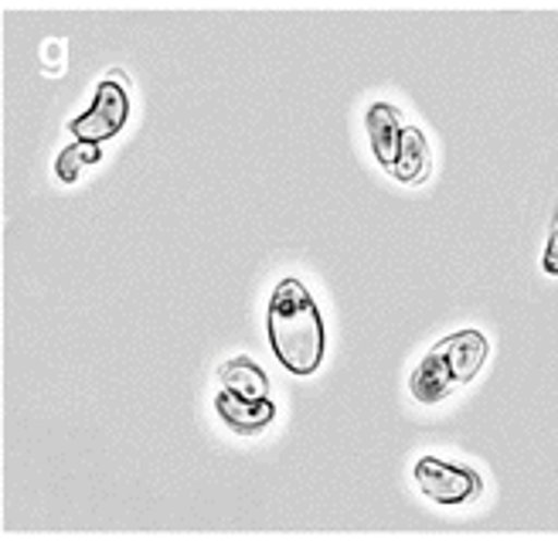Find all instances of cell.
I'll use <instances>...</instances> for the list:
<instances>
[{
  "mask_svg": "<svg viewBox=\"0 0 558 541\" xmlns=\"http://www.w3.org/2000/svg\"><path fill=\"white\" fill-rule=\"evenodd\" d=\"M269 345L293 375H314L324 361V321L300 279H283L269 300Z\"/></svg>",
  "mask_w": 558,
  "mask_h": 541,
  "instance_id": "1",
  "label": "cell"
},
{
  "mask_svg": "<svg viewBox=\"0 0 558 541\" xmlns=\"http://www.w3.org/2000/svg\"><path fill=\"white\" fill-rule=\"evenodd\" d=\"M487 361V337L481 330H457L423 358V364L412 375V395L418 402H439L457 385H466L477 378V372Z\"/></svg>",
  "mask_w": 558,
  "mask_h": 541,
  "instance_id": "2",
  "label": "cell"
},
{
  "mask_svg": "<svg viewBox=\"0 0 558 541\" xmlns=\"http://www.w3.org/2000/svg\"><path fill=\"white\" fill-rule=\"evenodd\" d=\"M130 117V93L120 75H109L96 85V99L93 106L72 120L75 140H89V144H102V140H113Z\"/></svg>",
  "mask_w": 558,
  "mask_h": 541,
  "instance_id": "3",
  "label": "cell"
},
{
  "mask_svg": "<svg viewBox=\"0 0 558 541\" xmlns=\"http://www.w3.org/2000/svg\"><path fill=\"white\" fill-rule=\"evenodd\" d=\"M415 483L436 504H466L481 494V477L470 467L442 464L436 457H423L415 464Z\"/></svg>",
  "mask_w": 558,
  "mask_h": 541,
  "instance_id": "4",
  "label": "cell"
},
{
  "mask_svg": "<svg viewBox=\"0 0 558 541\" xmlns=\"http://www.w3.org/2000/svg\"><path fill=\"white\" fill-rule=\"evenodd\" d=\"M368 140H372V151L378 157L381 167L392 170L396 157H399V144H402V133H405V123L399 117V109L396 106H388V103H375L368 109Z\"/></svg>",
  "mask_w": 558,
  "mask_h": 541,
  "instance_id": "5",
  "label": "cell"
},
{
  "mask_svg": "<svg viewBox=\"0 0 558 541\" xmlns=\"http://www.w3.org/2000/svg\"><path fill=\"white\" fill-rule=\"evenodd\" d=\"M215 409L221 412V419H226L235 433H259L276 416V406L269 402V398H239L232 392H221Z\"/></svg>",
  "mask_w": 558,
  "mask_h": 541,
  "instance_id": "6",
  "label": "cell"
},
{
  "mask_svg": "<svg viewBox=\"0 0 558 541\" xmlns=\"http://www.w3.org/2000/svg\"><path fill=\"white\" fill-rule=\"evenodd\" d=\"M392 175L402 184H423L426 181V175H429V144H426L423 130L405 127L402 144H399V157L392 164Z\"/></svg>",
  "mask_w": 558,
  "mask_h": 541,
  "instance_id": "7",
  "label": "cell"
},
{
  "mask_svg": "<svg viewBox=\"0 0 558 541\" xmlns=\"http://www.w3.org/2000/svg\"><path fill=\"white\" fill-rule=\"evenodd\" d=\"M221 385H226V392L239 395V398H269V382L266 375L259 372L256 361L248 358H235L229 361L226 368H221Z\"/></svg>",
  "mask_w": 558,
  "mask_h": 541,
  "instance_id": "8",
  "label": "cell"
},
{
  "mask_svg": "<svg viewBox=\"0 0 558 541\" xmlns=\"http://www.w3.org/2000/svg\"><path fill=\"white\" fill-rule=\"evenodd\" d=\"M99 157H102L99 144H89V140H75V144L65 147V151L59 154V160H54V175H59V181L72 184V181H78L82 167L99 164Z\"/></svg>",
  "mask_w": 558,
  "mask_h": 541,
  "instance_id": "9",
  "label": "cell"
},
{
  "mask_svg": "<svg viewBox=\"0 0 558 541\" xmlns=\"http://www.w3.org/2000/svg\"><path fill=\"white\" fill-rule=\"evenodd\" d=\"M542 266H545V273L558 276V221H555V229H551V236H548V245H545V260H542Z\"/></svg>",
  "mask_w": 558,
  "mask_h": 541,
  "instance_id": "10",
  "label": "cell"
}]
</instances>
